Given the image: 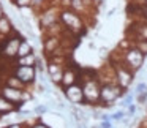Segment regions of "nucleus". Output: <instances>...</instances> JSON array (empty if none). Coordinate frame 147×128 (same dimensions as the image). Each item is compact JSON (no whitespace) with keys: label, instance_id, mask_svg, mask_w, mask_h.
<instances>
[{"label":"nucleus","instance_id":"1","mask_svg":"<svg viewBox=\"0 0 147 128\" xmlns=\"http://www.w3.org/2000/svg\"><path fill=\"white\" fill-rule=\"evenodd\" d=\"M81 86H82V92H84V104L89 106L98 104L100 95H101V81L98 79V74L92 70L82 71Z\"/></svg>","mask_w":147,"mask_h":128},{"label":"nucleus","instance_id":"2","mask_svg":"<svg viewBox=\"0 0 147 128\" xmlns=\"http://www.w3.org/2000/svg\"><path fill=\"white\" fill-rule=\"evenodd\" d=\"M60 24L73 36H81L82 33H86V24H84L82 16L73 11L71 8H62L60 10Z\"/></svg>","mask_w":147,"mask_h":128},{"label":"nucleus","instance_id":"3","mask_svg":"<svg viewBox=\"0 0 147 128\" xmlns=\"http://www.w3.org/2000/svg\"><path fill=\"white\" fill-rule=\"evenodd\" d=\"M144 60H146V54H144L141 49H138L134 44H131L128 49L122 51L120 57H119L117 60H112V62H120V63H123L127 68H130L133 73H136V71H139L141 68H142Z\"/></svg>","mask_w":147,"mask_h":128},{"label":"nucleus","instance_id":"4","mask_svg":"<svg viewBox=\"0 0 147 128\" xmlns=\"http://www.w3.org/2000/svg\"><path fill=\"white\" fill-rule=\"evenodd\" d=\"M24 36H21L19 32L13 33L11 36L0 41V60L5 62H14L18 59V49Z\"/></svg>","mask_w":147,"mask_h":128},{"label":"nucleus","instance_id":"5","mask_svg":"<svg viewBox=\"0 0 147 128\" xmlns=\"http://www.w3.org/2000/svg\"><path fill=\"white\" fill-rule=\"evenodd\" d=\"M125 90L120 89L115 82H106L101 84V95H100V104H103L105 108L111 109L114 108L115 101L120 100L125 95Z\"/></svg>","mask_w":147,"mask_h":128},{"label":"nucleus","instance_id":"6","mask_svg":"<svg viewBox=\"0 0 147 128\" xmlns=\"http://www.w3.org/2000/svg\"><path fill=\"white\" fill-rule=\"evenodd\" d=\"M0 95L3 96L5 100H8L10 103H13L14 106L21 108L24 103H27L32 95L29 93V90H21V89H14V87H10L7 84H3L0 81Z\"/></svg>","mask_w":147,"mask_h":128},{"label":"nucleus","instance_id":"7","mask_svg":"<svg viewBox=\"0 0 147 128\" xmlns=\"http://www.w3.org/2000/svg\"><path fill=\"white\" fill-rule=\"evenodd\" d=\"M112 68H114V81L120 89H123L125 92L128 90V87L133 84V79H134V73L127 68L123 63L120 62H112Z\"/></svg>","mask_w":147,"mask_h":128},{"label":"nucleus","instance_id":"8","mask_svg":"<svg viewBox=\"0 0 147 128\" xmlns=\"http://www.w3.org/2000/svg\"><path fill=\"white\" fill-rule=\"evenodd\" d=\"M60 7L57 5H49L46 7L45 10H41L38 13V22H40V27L43 30H48L49 27H52L54 24L60 22Z\"/></svg>","mask_w":147,"mask_h":128},{"label":"nucleus","instance_id":"9","mask_svg":"<svg viewBox=\"0 0 147 128\" xmlns=\"http://www.w3.org/2000/svg\"><path fill=\"white\" fill-rule=\"evenodd\" d=\"M11 73H13L21 82L26 84L27 87H30L32 84H35L36 76H38L36 67H22V65H16V63L11 67Z\"/></svg>","mask_w":147,"mask_h":128},{"label":"nucleus","instance_id":"10","mask_svg":"<svg viewBox=\"0 0 147 128\" xmlns=\"http://www.w3.org/2000/svg\"><path fill=\"white\" fill-rule=\"evenodd\" d=\"M81 74H82V70H81L78 65L68 63L67 67H65L60 87H62V89H65V87H70V86H73V84L81 82Z\"/></svg>","mask_w":147,"mask_h":128},{"label":"nucleus","instance_id":"11","mask_svg":"<svg viewBox=\"0 0 147 128\" xmlns=\"http://www.w3.org/2000/svg\"><path fill=\"white\" fill-rule=\"evenodd\" d=\"M62 90H63V96L67 98L68 103H71L73 106H84V92H82L81 82L73 84L70 87H65Z\"/></svg>","mask_w":147,"mask_h":128},{"label":"nucleus","instance_id":"12","mask_svg":"<svg viewBox=\"0 0 147 128\" xmlns=\"http://www.w3.org/2000/svg\"><path fill=\"white\" fill-rule=\"evenodd\" d=\"M67 65L62 63V62H55L48 59V65H46V71H48V77L52 84H57L60 86L62 82V77H63V71Z\"/></svg>","mask_w":147,"mask_h":128},{"label":"nucleus","instance_id":"13","mask_svg":"<svg viewBox=\"0 0 147 128\" xmlns=\"http://www.w3.org/2000/svg\"><path fill=\"white\" fill-rule=\"evenodd\" d=\"M130 32H133V38L136 41H147V21L139 19L130 27Z\"/></svg>","mask_w":147,"mask_h":128},{"label":"nucleus","instance_id":"14","mask_svg":"<svg viewBox=\"0 0 147 128\" xmlns=\"http://www.w3.org/2000/svg\"><path fill=\"white\" fill-rule=\"evenodd\" d=\"M16 32H18V30L14 29L13 21L5 14V16L0 19V41L5 40V38H8V36H11L13 33H16Z\"/></svg>","mask_w":147,"mask_h":128},{"label":"nucleus","instance_id":"15","mask_svg":"<svg viewBox=\"0 0 147 128\" xmlns=\"http://www.w3.org/2000/svg\"><path fill=\"white\" fill-rule=\"evenodd\" d=\"M0 81L3 84H7V86L10 87H14V89H21V90H27V86L24 82H21L19 79H18L16 76H14L13 73H8L5 77H0Z\"/></svg>","mask_w":147,"mask_h":128},{"label":"nucleus","instance_id":"16","mask_svg":"<svg viewBox=\"0 0 147 128\" xmlns=\"http://www.w3.org/2000/svg\"><path fill=\"white\" fill-rule=\"evenodd\" d=\"M18 106H14L13 103H10L8 100H5L3 96L0 95V115H7L11 114V112H16L18 111Z\"/></svg>","mask_w":147,"mask_h":128},{"label":"nucleus","instance_id":"17","mask_svg":"<svg viewBox=\"0 0 147 128\" xmlns=\"http://www.w3.org/2000/svg\"><path fill=\"white\" fill-rule=\"evenodd\" d=\"M36 62H38V57L35 55V52L26 55V57H21V59H16L14 63L16 65H22V67H36Z\"/></svg>","mask_w":147,"mask_h":128},{"label":"nucleus","instance_id":"18","mask_svg":"<svg viewBox=\"0 0 147 128\" xmlns=\"http://www.w3.org/2000/svg\"><path fill=\"white\" fill-rule=\"evenodd\" d=\"M32 52H33V48H32V44H30V41L26 38H22V41H21V44H19V49H18V59L26 57V55L32 54Z\"/></svg>","mask_w":147,"mask_h":128},{"label":"nucleus","instance_id":"19","mask_svg":"<svg viewBox=\"0 0 147 128\" xmlns=\"http://www.w3.org/2000/svg\"><path fill=\"white\" fill-rule=\"evenodd\" d=\"M11 3L14 5L19 10H24V8H30L33 3V0H11Z\"/></svg>","mask_w":147,"mask_h":128},{"label":"nucleus","instance_id":"20","mask_svg":"<svg viewBox=\"0 0 147 128\" xmlns=\"http://www.w3.org/2000/svg\"><path fill=\"white\" fill-rule=\"evenodd\" d=\"M127 115V111H123V109H119V111H115L114 114H111V122H122V119Z\"/></svg>","mask_w":147,"mask_h":128},{"label":"nucleus","instance_id":"21","mask_svg":"<svg viewBox=\"0 0 147 128\" xmlns=\"http://www.w3.org/2000/svg\"><path fill=\"white\" fill-rule=\"evenodd\" d=\"M133 100H134V96L131 95V93H125V95H123V100H122V103H120L122 108L127 109L130 104H133Z\"/></svg>","mask_w":147,"mask_h":128},{"label":"nucleus","instance_id":"22","mask_svg":"<svg viewBox=\"0 0 147 128\" xmlns=\"http://www.w3.org/2000/svg\"><path fill=\"white\" fill-rule=\"evenodd\" d=\"M48 111H49V106L48 104H38L35 109H33V112H35L36 115H43V114H46Z\"/></svg>","mask_w":147,"mask_h":128},{"label":"nucleus","instance_id":"23","mask_svg":"<svg viewBox=\"0 0 147 128\" xmlns=\"http://www.w3.org/2000/svg\"><path fill=\"white\" fill-rule=\"evenodd\" d=\"M147 92V82H139L134 89V95H141V93Z\"/></svg>","mask_w":147,"mask_h":128},{"label":"nucleus","instance_id":"24","mask_svg":"<svg viewBox=\"0 0 147 128\" xmlns=\"http://www.w3.org/2000/svg\"><path fill=\"white\" fill-rule=\"evenodd\" d=\"M29 128H51L48 123H45V122L41 120V119H38V120H35L33 123H30Z\"/></svg>","mask_w":147,"mask_h":128},{"label":"nucleus","instance_id":"25","mask_svg":"<svg viewBox=\"0 0 147 128\" xmlns=\"http://www.w3.org/2000/svg\"><path fill=\"white\" fill-rule=\"evenodd\" d=\"M133 44L136 46L138 49H141V51H142L144 54L147 55V41H134Z\"/></svg>","mask_w":147,"mask_h":128},{"label":"nucleus","instance_id":"26","mask_svg":"<svg viewBox=\"0 0 147 128\" xmlns=\"http://www.w3.org/2000/svg\"><path fill=\"white\" fill-rule=\"evenodd\" d=\"M136 112H138V106L134 104V103L127 108V115H130V117H134V114H136Z\"/></svg>","mask_w":147,"mask_h":128},{"label":"nucleus","instance_id":"27","mask_svg":"<svg viewBox=\"0 0 147 128\" xmlns=\"http://www.w3.org/2000/svg\"><path fill=\"white\" fill-rule=\"evenodd\" d=\"M100 128H115V127H114V122L111 120H101L100 122Z\"/></svg>","mask_w":147,"mask_h":128},{"label":"nucleus","instance_id":"28","mask_svg":"<svg viewBox=\"0 0 147 128\" xmlns=\"http://www.w3.org/2000/svg\"><path fill=\"white\" fill-rule=\"evenodd\" d=\"M82 2H84V5H86V8L89 10V13H90V10L95 8V0H82Z\"/></svg>","mask_w":147,"mask_h":128},{"label":"nucleus","instance_id":"29","mask_svg":"<svg viewBox=\"0 0 147 128\" xmlns=\"http://www.w3.org/2000/svg\"><path fill=\"white\" fill-rule=\"evenodd\" d=\"M136 100H138V103H141V104H146L147 103V92L141 93V95H136Z\"/></svg>","mask_w":147,"mask_h":128},{"label":"nucleus","instance_id":"30","mask_svg":"<svg viewBox=\"0 0 147 128\" xmlns=\"http://www.w3.org/2000/svg\"><path fill=\"white\" fill-rule=\"evenodd\" d=\"M71 0H59V7L60 8H70Z\"/></svg>","mask_w":147,"mask_h":128},{"label":"nucleus","instance_id":"31","mask_svg":"<svg viewBox=\"0 0 147 128\" xmlns=\"http://www.w3.org/2000/svg\"><path fill=\"white\" fill-rule=\"evenodd\" d=\"M5 128H27L24 123H19V122H14V123H10V125H7Z\"/></svg>","mask_w":147,"mask_h":128},{"label":"nucleus","instance_id":"32","mask_svg":"<svg viewBox=\"0 0 147 128\" xmlns=\"http://www.w3.org/2000/svg\"><path fill=\"white\" fill-rule=\"evenodd\" d=\"M3 16H5V10H3V5L0 3V19H2Z\"/></svg>","mask_w":147,"mask_h":128},{"label":"nucleus","instance_id":"33","mask_svg":"<svg viewBox=\"0 0 147 128\" xmlns=\"http://www.w3.org/2000/svg\"><path fill=\"white\" fill-rule=\"evenodd\" d=\"M136 3H141V5H147V0H139V2H136Z\"/></svg>","mask_w":147,"mask_h":128},{"label":"nucleus","instance_id":"34","mask_svg":"<svg viewBox=\"0 0 147 128\" xmlns=\"http://www.w3.org/2000/svg\"><path fill=\"white\" fill-rule=\"evenodd\" d=\"M95 2H100V3H103V2H105V0H95Z\"/></svg>","mask_w":147,"mask_h":128},{"label":"nucleus","instance_id":"35","mask_svg":"<svg viewBox=\"0 0 147 128\" xmlns=\"http://www.w3.org/2000/svg\"><path fill=\"white\" fill-rule=\"evenodd\" d=\"M2 119H3V115H0V120H2Z\"/></svg>","mask_w":147,"mask_h":128}]
</instances>
